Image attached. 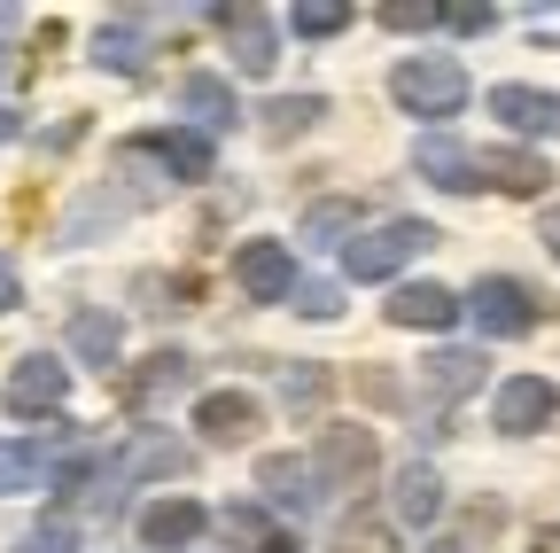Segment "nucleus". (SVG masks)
Listing matches in <instances>:
<instances>
[{
    "instance_id": "obj_1",
    "label": "nucleus",
    "mask_w": 560,
    "mask_h": 553,
    "mask_svg": "<svg viewBox=\"0 0 560 553\" xmlns=\"http://www.w3.org/2000/svg\"><path fill=\"white\" fill-rule=\"evenodd\" d=\"M389 94H397V110H412V117H459L467 71H459L452 55H405L397 71H389Z\"/></svg>"
},
{
    "instance_id": "obj_2",
    "label": "nucleus",
    "mask_w": 560,
    "mask_h": 553,
    "mask_svg": "<svg viewBox=\"0 0 560 553\" xmlns=\"http://www.w3.org/2000/svg\"><path fill=\"white\" fill-rule=\"evenodd\" d=\"M436 242L444 234L429 219H389V227H374V234H359L342 250V273H350V281H389L397 265H412L420 250H436Z\"/></svg>"
},
{
    "instance_id": "obj_3",
    "label": "nucleus",
    "mask_w": 560,
    "mask_h": 553,
    "mask_svg": "<svg viewBox=\"0 0 560 553\" xmlns=\"http://www.w3.org/2000/svg\"><path fill=\"white\" fill-rule=\"evenodd\" d=\"M467 312H475L482 335H529V327L552 320V304H545L529 281H514V273H482L475 297H467Z\"/></svg>"
},
{
    "instance_id": "obj_4",
    "label": "nucleus",
    "mask_w": 560,
    "mask_h": 553,
    "mask_svg": "<svg viewBox=\"0 0 560 553\" xmlns=\"http://www.w3.org/2000/svg\"><path fill=\"white\" fill-rule=\"evenodd\" d=\"M374 468H382L374 429H359V422H335V429H319V445H312V475L327 483V492H366V483H374Z\"/></svg>"
},
{
    "instance_id": "obj_5",
    "label": "nucleus",
    "mask_w": 560,
    "mask_h": 553,
    "mask_svg": "<svg viewBox=\"0 0 560 553\" xmlns=\"http://www.w3.org/2000/svg\"><path fill=\"white\" fill-rule=\"evenodd\" d=\"M552 413H560V382L514 375V382H499V398H490V429H499V437H537Z\"/></svg>"
},
{
    "instance_id": "obj_6",
    "label": "nucleus",
    "mask_w": 560,
    "mask_h": 553,
    "mask_svg": "<svg viewBox=\"0 0 560 553\" xmlns=\"http://www.w3.org/2000/svg\"><path fill=\"white\" fill-rule=\"evenodd\" d=\"M234 281H242L249 304L296 297V257H289V242H242V250H234Z\"/></svg>"
},
{
    "instance_id": "obj_7",
    "label": "nucleus",
    "mask_w": 560,
    "mask_h": 553,
    "mask_svg": "<svg viewBox=\"0 0 560 553\" xmlns=\"http://www.w3.org/2000/svg\"><path fill=\"white\" fill-rule=\"evenodd\" d=\"M219 32H226V55H234V71L265 79L272 62H280V24L265 9H219Z\"/></svg>"
},
{
    "instance_id": "obj_8",
    "label": "nucleus",
    "mask_w": 560,
    "mask_h": 553,
    "mask_svg": "<svg viewBox=\"0 0 560 553\" xmlns=\"http://www.w3.org/2000/svg\"><path fill=\"white\" fill-rule=\"evenodd\" d=\"M0 398H9V413H24V422H32V413H55L70 398V367L47 359V352H32V359L9 367V390H0Z\"/></svg>"
},
{
    "instance_id": "obj_9",
    "label": "nucleus",
    "mask_w": 560,
    "mask_h": 553,
    "mask_svg": "<svg viewBox=\"0 0 560 553\" xmlns=\"http://www.w3.org/2000/svg\"><path fill=\"white\" fill-rule=\"evenodd\" d=\"M187 382H195V359H187V352H149V359L125 375V413H156V405H172Z\"/></svg>"
},
{
    "instance_id": "obj_10",
    "label": "nucleus",
    "mask_w": 560,
    "mask_h": 553,
    "mask_svg": "<svg viewBox=\"0 0 560 553\" xmlns=\"http://www.w3.org/2000/svg\"><path fill=\"white\" fill-rule=\"evenodd\" d=\"M257 422H265V405H257L249 390H210V398H195V429H202V445H249Z\"/></svg>"
},
{
    "instance_id": "obj_11",
    "label": "nucleus",
    "mask_w": 560,
    "mask_h": 553,
    "mask_svg": "<svg viewBox=\"0 0 560 553\" xmlns=\"http://www.w3.org/2000/svg\"><path fill=\"white\" fill-rule=\"evenodd\" d=\"M412 172L429 180V187H444V195L482 187V157H475V149H459V141H444V133H429V141L412 149Z\"/></svg>"
},
{
    "instance_id": "obj_12",
    "label": "nucleus",
    "mask_w": 560,
    "mask_h": 553,
    "mask_svg": "<svg viewBox=\"0 0 560 553\" xmlns=\"http://www.w3.org/2000/svg\"><path fill=\"white\" fill-rule=\"evenodd\" d=\"M459 312H467V304H459L444 281H405V289L389 297V327H429V335H444Z\"/></svg>"
},
{
    "instance_id": "obj_13",
    "label": "nucleus",
    "mask_w": 560,
    "mask_h": 553,
    "mask_svg": "<svg viewBox=\"0 0 560 553\" xmlns=\"http://www.w3.org/2000/svg\"><path fill=\"white\" fill-rule=\"evenodd\" d=\"M389 507H397L405 530H429V522L444 515V483H436V468H429V460H405L397 483H389Z\"/></svg>"
},
{
    "instance_id": "obj_14",
    "label": "nucleus",
    "mask_w": 560,
    "mask_h": 553,
    "mask_svg": "<svg viewBox=\"0 0 560 553\" xmlns=\"http://www.w3.org/2000/svg\"><path fill=\"white\" fill-rule=\"evenodd\" d=\"M490 117H506L514 133L552 141L560 133V94H545V87H490Z\"/></svg>"
},
{
    "instance_id": "obj_15",
    "label": "nucleus",
    "mask_w": 560,
    "mask_h": 553,
    "mask_svg": "<svg viewBox=\"0 0 560 553\" xmlns=\"http://www.w3.org/2000/svg\"><path fill=\"white\" fill-rule=\"evenodd\" d=\"M210 522H219V538L234 553H296V530L272 522L265 507H226V515H210Z\"/></svg>"
},
{
    "instance_id": "obj_16",
    "label": "nucleus",
    "mask_w": 560,
    "mask_h": 553,
    "mask_svg": "<svg viewBox=\"0 0 560 553\" xmlns=\"http://www.w3.org/2000/svg\"><path fill=\"white\" fill-rule=\"evenodd\" d=\"M202 530H210V515H202L195 499H156L149 515H140V538H149L156 553H187Z\"/></svg>"
},
{
    "instance_id": "obj_17",
    "label": "nucleus",
    "mask_w": 560,
    "mask_h": 553,
    "mask_svg": "<svg viewBox=\"0 0 560 553\" xmlns=\"http://www.w3.org/2000/svg\"><path fill=\"white\" fill-rule=\"evenodd\" d=\"M187 468H195V452H187L179 437H156V429H149V437H132L125 460H117L125 483H156V475H187Z\"/></svg>"
},
{
    "instance_id": "obj_18",
    "label": "nucleus",
    "mask_w": 560,
    "mask_h": 553,
    "mask_svg": "<svg viewBox=\"0 0 560 553\" xmlns=\"http://www.w3.org/2000/svg\"><path fill=\"white\" fill-rule=\"evenodd\" d=\"M257 492H265L272 507H296V515H304V507L319 499V492H312V460H296V452H265V460H257Z\"/></svg>"
},
{
    "instance_id": "obj_19",
    "label": "nucleus",
    "mask_w": 560,
    "mask_h": 553,
    "mask_svg": "<svg viewBox=\"0 0 560 553\" xmlns=\"http://www.w3.org/2000/svg\"><path fill=\"white\" fill-rule=\"evenodd\" d=\"M482 180L506 187V195H545L552 187V164L529 157V149H482Z\"/></svg>"
},
{
    "instance_id": "obj_20",
    "label": "nucleus",
    "mask_w": 560,
    "mask_h": 553,
    "mask_svg": "<svg viewBox=\"0 0 560 553\" xmlns=\"http://www.w3.org/2000/svg\"><path fill=\"white\" fill-rule=\"evenodd\" d=\"M482 367H490L482 352H436L429 367H420V390H429L436 405H452V398H467V390L482 382Z\"/></svg>"
},
{
    "instance_id": "obj_21",
    "label": "nucleus",
    "mask_w": 560,
    "mask_h": 553,
    "mask_svg": "<svg viewBox=\"0 0 560 553\" xmlns=\"http://www.w3.org/2000/svg\"><path fill=\"white\" fill-rule=\"evenodd\" d=\"M149 157H156V164H172L179 180H210V164H219V157H210V133H195V125L156 133V141H149Z\"/></svg>"
},
{
    "instance_id": "obj_22",
    "label": "nucleus",
    "mask_w": 560,
    "mask_h": 553,
    "mask_svg": "<svg viewBox=\"0 0 560 553\" xmlns=\"http://www.w3.org/2000/svg\"><path fill=\"white\" fill-rule=\"evenodd\" d=\"M179 102H187L195 133H219V125H234V117H242V110H234V87H226V79H210V71H195V79L179 87Z\"/></svg>"
},
{
    "instance_id": "obj_23",
    "label": "nucleus",
    "mask_w": 560,
    "mask_h": 553,
    "mask_svg": "<svg viewBox=\"0 0 560 553\" xmlns=\"http://www.w3.org/2000/svg\"><path fill=\"white\" fill-rule=\"evenodd\" d=\"M117 343H125V327H117L109 312H94V304H86V312H70V352H79L86 367H109V359H117Z\"/></svg>"
},
{
    "instance_id": "obj_24",
    "label": "nucleus",
    "mask_w": 560,
    "mask_h": 553,
    "mask_svg": "<svg viewBox=\"0 0 560 553\" xmlns=\"http://www.w3.org/2000/svg\"><path fill=\"white\" fill-rule=\"evenodd\" d=\"M359 219H366L359 203H350V195H335V203H312L296 234H304V242H342V250H350V242H359Z\"/></svg>"
},
{
    "instance_id": "obj_25",
    "label": "nucleus",
    "mask_w": 560,
    "mask_h": 553,
    "mask_svg": "<svg viewBox=\"0 0 560 553\" xmlns=\"http://www.w3.org/2000/svg\"><path fill=\"white\" fill-rule=\"evenodd\" d=\"M94 62H109V71H140V62H149V39H140V24H102L94 32Z\"/></svg>"
},
{
    "instance_id": "obj_26",
    "label": "nucleus",
    "mask_w": 560,
    "mask_h": 553,
    "mask_svg": "<svg viewBox=\"0 0 560 553\" xmlns=\"http://www.w3.org/2000/svg\"><path fill=\"white\" fill-rule=\"evenodd\" d=\"M327 117V102L319 94H280V102H265V125L280 133V141H289V133H312Z\"/></svg>"
},
{
    "instance_id": "obj_27",
    "label": "nucleus",
    "mask_w": 560,
    "mask_h": 553,
    "mask_svg": "<svg viewBox=\"0 0 560 553\" xmlns=\"http://www.w3.org/2000/svg\"><path fill=\"white\" fill-rule=\"evenodd\" d=\"M327 390H335V375H327V367H296V375H280V405H289V413H319V405H327Z\"/></svg>"
},
{
    "instance_id": "obj_28",
    "label": "nucleus",
    "mask_w": 560,
    "mask_h": 553,
    "mask_svg": "<svg viewBox=\"0 0 560 553\" xmlns=\"http://www.w3.org/2000/svg\"><path fill=\"white\" fill-rule=\"evenodd\" d=\"M47 468H39V445H16V437H0V492H32Z\"/></svg>"
},
{
    "instance_id": "obj_29",
    "label": "nucleus",
    "mask_w": 560,
    "mask_h": 553,
    "mask_svg": "<svg viewBox=\"0 0 560 553\" xmlns=\"http://www.w3.org/2000/svg\"><path fill=\"white\" fill-rule=\"evenodd\" d=\"M289 24H296L304 39H335V32L350 24V9H342V0H304V9H289Z\"/></svg>"
},
{
    "instance_id": "obj_30",
    "label": "nucleus",
    "mask_w": 560,
    "mask_h": 553,
    "mask_svg": "<svg viewBox=\"0 0 560 553\" xmlns=\"http://www.w3.org/2000/svg\"><path fill=\"white\" fill-rule=\"evenodd\" d=\"M296 312H304V320H335V312H342V289H335V281H296Z\"/></svg>"
},
{
    "instance_id": "obj_31",
    "label": "nucleus",
    "mask_w": 560,
    "mask_h": 553,
    "mask_svg": "<svg viewBox=\"0 0 560 553\" xmlns=\"http://www.w3.org/2000/svg\"><path fill=\"white\" fill-rule=\"evenodd\" d=\"M382 24H389V32H429V24H444V9H420V0H397V9H382Z\"/></svg>"
},
{
    "instance_id": "obj_32",
    "label": "nucleus",
    "mask_w": 560,
    "mask_h": 553,
    "mask_svg": "<svg viewBox=\"0 0 560 553\" xmlns=\"http://www.w3.org/2000/svg\"><path fill=\"white\" fill-rule=\"evenodd\" d=\"M16 553H79V538H70L62 522H47V530H32V538H24Z\"/></svg>"
},
{
    "instance_id": "obj_33",
    "label": "nucleus",
    "mask_w": 560,
    "mask_h": 553,
    "mask_svg": "<svg viewBox=\"0 0 560 553\" xmlns=\"http://www.w3.org/2000/svg\"><path fill=\"white\" fill-rule=\"evenodd\" d=\"M444 24H452V32H467V39H482L499 16H490V9H444Z\"/></svg>"
},
{
    "instance_id": "obj_34",
    "label": "nucleus",
    "mask_w": 560,
    "mask_h": 553,
    "mask_svg": "<svg viewBox=\"0 0 560 553\" xmlns=\"http://www.w3.org/2000/svg\"><path fill=\"white\" fill-rule=\"evenodd\" d=\"M24 304V273H16V257H0V312H16Z\"/></svg>"
},
{
    "instance_id": "obj_35",
    "label": "nucleus",
    "mask_w": 560,
    "mask_h": 553,
    "mask_svg": "<svg viewBox=\"0 0 560 553\" xmlns=\"http://www.w3.org/2000/svg\"><path fill=\"white\" fill-rule=\"evenodd\" d=\"M359 390H366V398H374V405H405V390H397V382H389V375H374V367H366V375H359Z\"/></svg>"
},
{
    "instance_id": "obj_36",
    "label": "nucleus",
    "mask_w": 560,
    "mask_h": 553,
    "mask_svg": "<svg viewBox=\"0 0 560 553\" xmlns=\"http://www.w3.org/2000/svg\"><path fill=\"white\" fill-rule=\"evenodd\" d=\"M537 234H545V250H552V265H560V211H545V219H537Z\"/></svg>"
},
{
    "instance_id": "obj_37",
    "label": "nucleus",
    "mask_w": 560,
    "mask_h": 553,
    "mask_svg": "<svg viewBox=\"0 0 560 553\" xmlns=\"http://www.w3.org/2000/svg\"><path fill=\"white\" fill-rule=\"evenodd\" d=\"M529 553H560V522H545V530L529 538Z\"/></svg>"
},
{
    "instance_id": "obj_38",
    "label": "nucleus",
    "mask_w": 560,
    "mask_h": 553,
    "mask_svg": "<svg viewBox=\"0 0 560 553\" xmlns=\"http://www.w3.org/2000/svg\"><path fill=\"white\" fill-rule=\"evenodd\" d=\"M420 553H459V545H452V538H436V545H420Z\"/></svg>"
}]
</instances>
